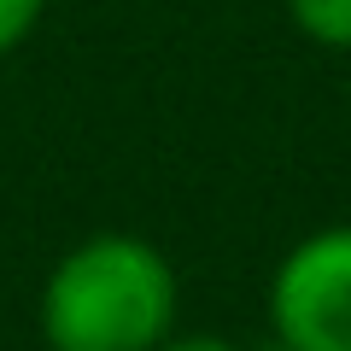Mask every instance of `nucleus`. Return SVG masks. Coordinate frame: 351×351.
<instances>
[{"instance_id":"1","label":"nucleus","mask_w":351,"mask_h":351,"mask_svg":"<svg viewBox=\"0 0 351 351\" xmlns=\"http://www.w3.org/2000/svg\"><path fill=\"white\" fill-rule=\"evenodd\" d=\"M176 269L141 234H88L41 281L47 351H152L176 328Z\"/></svg>"},{"instance_id":"2","label":"nucleus","mask_w":351,"mask_h":351,"mask_svg":"<svg viewBox=\"0 0 351 351\" xmlns=\"http://www.w3.org/2000/svg\"><path fill=\"white\" fill-rule=\"evenodd\" d=\"M263 311L287 351H351V223L304 234L276 263Z\"/></svg>"},{"instance_id":"3","label":"nucleus","mask_w":351,"mask_h":351,"mask_svg":"<svg viewBox=\"0 0 351 351\" xmlns=\"http://www.w3.org/2000/svg\"><path fill=\"white\" fill-rule=\"evenodd\" d=\"M299 36H311L316 47L351 53V0H287Z\"/></svg>"},{"instance_id":"4","label":"nucleus","mask_w":351,"mask_h":351,"mask_svg":"<svg viewBox=\"0 0 351 351\" xmlns=\"http://www.w3.org/2000/svg\"><path fill=\"white\" fill-rule=\"evenodd\" d=\"M41 12H47V0H0V59L36 36Z\"/></svg>"},{"instance_id":"5","label":"nucleus","mask_w":351,"mask_h":351,"mask_svg":"<svg viewBox=\"0 0 351 351\" xmlns=\"http://www.w3.org/2000/svg\"><path fill=\"white\" fill-rule=\"evenodd\" d=\"M152 351H246V346H234L223 334H164Z\"/></svg>"},{"instance_id":"6","label":"nucleus","mask_w":351,"mask_h":351,"mask_svg":"<svg viewBox=\"0 0 351 351\" xmlns=\"http://www.w3.org/2000/svg\"><path fill=\"white\" fill-rule=\"evenodd\" d=\"M276 351H287V346H276Z\"/></svg>"}]
</instances>
